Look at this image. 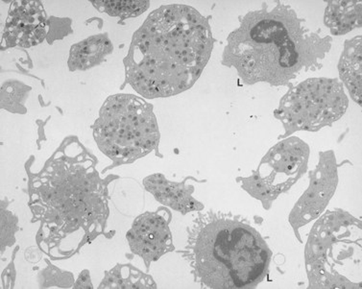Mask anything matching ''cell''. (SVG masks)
Segmentation results:
<instances>
[{
  "instance_id": "6da1fadb",
  "label": "cell",
  "mask_w": 362,
  "mask_h": 289,
  "mask_svg": "<svg viewBox=\"0 0 362 289\" xmlns=\"http://www.w3.org/2000/svg\"><path fill=\"white\" fill-rule=\"evenodd\" d=\"M28 206L40 222L39 248L54 261L76 255L106 235L108 184L81 143L64 141L37 172L28 170Z\"/></svg>"
},
{
  "instance_id": "7a4b0ae2",
  "label": "cell",
  "mask_w": 362,
  "mask_h": 289,
  "mask_svg": "<svg viewBox=\"0 0 362 289\" xmlns=\"http://www.w3.org/2000/svg\"><path fill=\"white\" fill-rule=\"evenodd\" d=\"M214 45L209 18L194 8L160 7L134 34L124 59L125 84L147 99L186 92L199 79Z\"/></svg>"
},
{
  "instance_id": "3957f363",
  "label": "cell",
  "mask_w": 362,
  "mask_h": 289,
  "mask_svg": "<svg viewBox=\"0 0 362 289\" xmlns=\"http://www.w3.org/2000/svg\"><path fill=\"white\" fill-rule=\"evenodd\" d=\"M227 37L221 64L235 69L245 85L289 87L303 72L317 71L332 49V37L310 30L291 5L267 2L238 17Z\"/></svg>"
},
{
  "instance_id": "277c9868",
  "label": "cell",
  "mask_w": 362,
  "mask_h": 289,
  "mask_svg": "<svg viewBox=\"0 0 362 289\" xmlns=\"http://www.w3.org/2000/svg\"><path fill=\"white\" fill-rule=\"evenodd\" d=\"M187 232L179 253L201 288H256L267 279L272 251L244 216L209 210L199 213Z\"/></svg>"
},
{
  "instance_id": "5b68a950",
  "label": "cell",
  "mask_w": 362,
  "mask_h": 289,
  "mask_svg": "<svg viewBox=\"0 0 362 289\" xmlns=\"http://www.w3.org/2000/svg\"><path fill=\"white\" fill-rule=\"evenodd\" d=\"M308 288L361 289L362 223L342 208L324 211L305 247Z\"/></svg>"
},
{
  "instance_id": "8992f818",
  "label": "cell",
  "mask_w": 362,
  "mask_h": 289,
  "mask_svg": "<svg viewBox=\"0 0 362 289\" xmlns=\"http://www.w3.org/2000/svg\"><path fill=\"white\" fill-rule=\"evenodd\" d=\"M93 128L99 149L117 165L134 163L159 148L153 105L136 95L110 96Z\"/></svg>"
},
{
  "instance_id": "52a82bcc",
  "label": "cell",
  "mask_w": 362,
  "mask_h": 289,
  "mask_svg": "<svg viewBox=\"0 0 362 289\" xmlns=\"http://www.w3.org/2000/svg\"><path fill=\"white\" fill-rule=\"evenodd\" d=\"M348 107L349 98L339 79L320 77L292 84L273 112L284 130L279 138L331 127L344 116Z\"/></svg>"
},
{
  "instance_id": "ba28073f",
  "label": "cell",
  "mask_w": 362,
  "mask_h": 289,
  "mask_svg": "<svg viewBox=\"0 0 362 289\" xmlns=\"http://www.w3.org/2000/svg\"><path fill=\"white\" fill-rule=\"evenodd\" d=\"M310 153V146L301 138H283L271 147L250 176H240L235 182L269 211L279 196L291 191L307 172Z\"/></svg>"
},
{
  "instance_id": "9c48e42d",
  "label": "cell",
  "mask_w": 362,
  "mask_h": 289,
  "mask_svg": "<svg viewBox=\"0 0 362 289\" xmlns=\"http://www.w3.org/2000/svg\"><path fill=\"white\" fill-rule=\"evenodd\" d=\"M334 150L319 153L317 165L308 171L310 184L295 203L288 216V222L299 242H303L300 229L323 215L339 186V168Z\"/></svg>"
},
{
  "instance_id": "30bf717a",
  "label": "cell",
  "mask_w": 362,
  "mask_h": 289,
  "mask_svg": "<svg viewBox=\"0 0 362 289\" xmlns=\"http://www.w3.org/2000/svg\"><path fill=\"white\" fill-rule=\"evenodd\" d=\"M171 218L166 208L146 211L134 220L126 235L129 247L134 255L144 261L147 271L152 262L159 261L175 249L170 228Z\"/></svg>"
},
{
  "instance_id": "8fae6325",
  "label": "cell",
  "mask_w": 362,
  "mask_h": 289,
  "mask_svg": "<svg viewBox=\"0 0 362 289\" xmlns=\"http://www.w3.org/2000/svg\"><path fill=\"white\" fill-rule=\"evenodd\" d=\"M48 20L40 1H14L5 23L2 47H31L47 39Z\"/></svg>"
},
{
  "instance_id": "7c38bea8",
  "label": "cell",
  "mask_w": 362,
  "mask_h": 289,
  "mask_svg": "<svg viewBox=\"0 0 362 289\" xmlns=\"http://www.w3.org/2000/svg\"><path fill=\"white\" fill-rule=\"evenodd\" d=\"M192 177L182 182H173L160 173L152 174L144 180V186L155 199L165 207L173 208L182 215L201 211L205 206L193 197L194 187L189 183Z\"/></svg>"
},
{
  "instance_id": "4fadbf2b",
  "label": "cell",
  "mask_w": 362,
  "mask_h": 289,
  "mask_svg": "<svg viewBox=\"0 0 362 289\" xmlns=\"http://www.w3.org/2000/svg\"><path fill=\"white\" fill-rule=\"evenodd\" d=\"M361 35L346 40L339 63L340 82L347 88L351 98L358 106L362 101Z\"/></svg>"
},
{
  "instance_id": "5bb4252c",
  "label": "cell",
  "mask_w": 362,
  "mask_h": 289,
  "mask_svg": "<svg viewBox=\"0 0 362 289\" xmlns=\"http://www.w3.org/2000/svg\"><path fill=\"white\" fill-rule=\"evenodd\" d=\"M114 49L108 35L88 37L71 47L69 68L71 71H87L99 65Z\"/></svg>"
},
{
  "instance_id": "9a60e30c",
  "label": "cell",
  "mask_w": 362,
  "mask_h": 289,
  "mask_svg": "<svg viewBox=\"0 0 362 289\" xmlns=\"http://www.w3.org/2000/svg\"><path fill=\"white\" fill-rule=\"evenodd\" d=\"M361 1L335 0L327 2L324 23L334 36H343L361 28Z\"/></svg>"
},
{
  "instance_id": "2e32d148",
  "label": "cell",
  "mask_w": 362,
  "mask_h": 289,
  "mask_svg": "<svg viewBox=\"0 0 362 289\" xmlns=\"http://www.w3.org/2000/svg\"><path fill=\"white\" fill-rule=\"evenodd\" d=\"M99 289L157 288L156 283L150 275L131 266L117 264L114 269L105 272Z\"/></svg>"
},
{
  "instance_id": "e0dca14e",
  "label": "cell",
  "mask_w": 362,
  "mask_h": 289,
  "mask_svg": "<svg viewBox=\"0 0 362 289\" xmlns=\"http://www.w3.org/2000/svg\"><path fill=\"white\" fill-rule=\"evenodd\" d=\"M31 88L18 81H8L1 87V108L15 114L26 112L24 102Z\"/></svg>"
},
{
  "instance_id": "ac0fdd59",
  "label": "cell",
  "mask_w": 362,
  "mask_h": 289,
  "mask_svg": "<svg viewBox=\"0 0 362 289\" xmlns=\"http://www.w3.org/2000/svg\"><path fill=\"white\" fill-rule=\"evenodd\" d=\"M96 9L107 13L111 17L125 18L139 17L150 6L149 1H92Z\"/></svg>"
},
{
  "instance_id": "d6986e66",
  "label": "cell",
  "mask_w": 362,
  "mask_h": 289,
  "mask_svg": "<svg viewBox=\"0 0 362 289\" xmlns=\"http://www.w3.org/2000/svg\"><path fill=\"white\" fill-rule=\"evenodd\" d=\"M41 288H47L52 286L57 288H69L74 285V277L71 273L64 272L53 266L48 262V266L40 275ZM74 288V286H72Z\"/></svg>"
},
{
  "instance_id": "ffe728a7",
  "label": "cell",
  "mask_w": 362,
  "mask_h": 289,
  "mask_svg": "<svg viewBox=\"0 0 362 289\" xmlns=\"http://www.w3.org/2000/svg\"><path fill=\"white\" fill-rule=\"evenodd\" d=\"M18 218L4 206L1 208V252L8 246L15 243V234L18 231Z\"/></svg>"
},
{
  "instance_id": "44dd1931",
  "label": "cell",
  "mask_w": 362,
  "mask_h": 289,
  "mask_svg": "<svg viewBox=\"0 0 362 289\" xmlns=\"http://www.w3.org/2000/svg\"><path fill=\"white\" fill-rule=\"evenodd\" d=\"M71 33V23L68 18H49L48 20V33L47 40L52 44L56 40L63 39Z\"/></svg>"
},
{
  "instance_id": "7402d4cb",
  "label": "cell",
  "mask_w": 362,
  "mask_h": 289,
  "mask_svg": "<svg viewBox=\"0 0 362 289\" xmlns=\"http://www.w3.org/2000/svg\"><path fill=\"white\" fill-rule=\"evenodd\" d=\"M74 288H93L90 274L88 270L80 273L78 279L75 282Z\"/></svg>"
}]
</instances>
